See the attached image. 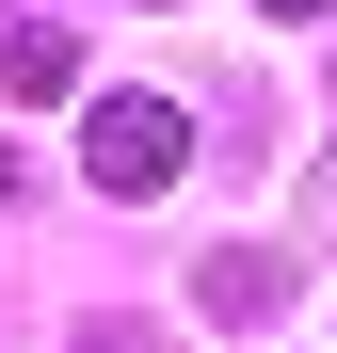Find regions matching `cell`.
<instances>
[{"mask_svg":"<svg viewBox=\"0 0 337 353\" xmlns=\"http://www.w3.org/2000/svg\"><path fill=\"white\" fill-rule=\"evenodd\" d=\"M81 353H161V321H81Z\"/></svg>","mask_w":337,"mask_h":353,"instance_id":"277c9868","label":"cell"},{"mask_svg":"<svg viewBox=\"0 0 337 353\" xmlns=\"http://www.w3.org/2000/svg\"><path fill=\"white\" fill-rule=\"evenodd\" d=\"M257 17H321V0H257Z\"/></svg>","mask_w":337,"mask_h":353,"instance_id":"5b68a950","label":"cell"},{"mask_svg":"<svg viewBox=\"0 0 337 353\" xmlns=\"http://www.w3.org/2000/svg\"><path fill=\"white\" fill-rule=\"evenodd\" d=\"M321 225H337V161H321Z\"/></svg>","mask_w":337,"mask_h":353,"instance_id":"8992f818","label":"cell"},{"mask_svg":"<svg viewBox=\"0 0 337 353\" xmlns=\"http://www.w3.org/2000/svg\"><path fill=\"white\" fill-rule=\"evenodd\" d=\"M177 161H193V112L161 97V81H112V97L81 112V176H96V193H161Z\"/></svg>","mask_w":337,"mask_h":353,"instance_id":"6da1fadb","label":"cell"},{"mask_svg":"<svg viewBox=\"0 0 337 353\" xmlns=\"http://www.w3.org/2000/svg\"><path fill=\"white\" fill-rule=\"evenodd\" d=\"M193 289H209V321H273V305H289V241H225Z\"/></svg>","mask_w":337,"mask_h":353,"instance_id":"7a4b0ae2","label":"cell"},{"mask_svg":"<svg viewBox=\"0 0 337 353\" xmlns=\"http://www.w3.org/2000/svg\"><path fill=\"white\" fill-rule=\"evenodd\" d=\"M0 81H17V97H65V81H81V32H65V17L0 32Z\"/></svg>","mask_w":337,"mask_h":353,"instance_id":"3957f363","label":"cell"}]
</instances>
